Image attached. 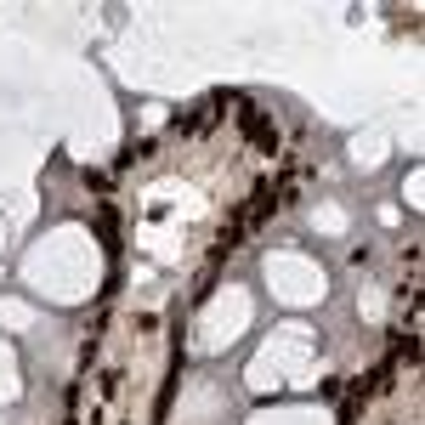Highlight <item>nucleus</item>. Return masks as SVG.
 I'll list each match as a JSON object with an SVG mask.
<instances>
[{"instance_id":"f257e3e1","label":"nucleus","mask_w":425,"mask_h":425,"mask_svg":"<svg viewBox=\"0 0 425 425\" xmlns=\"http://www.w3.org/2000/svg\"><path fill=\"white\" fill-rule=\"evenodd\" d=\"M239 131H244V136L256 142V153H267V159L278 153V131H273V119H267L261 108H250V102H239Z\"/></svg>"},{"instance_id":"f03ea898","label":"nucleus","mask_w":425,"mask_h":425,"mask_svg":"<svg viewBox=\"0 0 425 425\" xmlns=\"http://www.w3.org/2000/svg\"><path fill=\"white\" fill-rule=\"evenodd\" d=\"M97 239H102V250H108V256H119V210H114V204H102V210H97Z\"/></svg>"},{"instance_id":"7ed1b4c3","label":"nucleus","mask_w":425,"mask_h":425,"mask_svg":"<svg viewBox=\"0 0 425 425\" xmlns=\"http://www.w3.org/2000/svg\"><path fill=\"white\" fill-rule=\"evenodd\" d=\"M391 357L397 363H419V335L414 329H391Z\"/></svg>"},{"instance_id":"20e7f679","label":"nucleus","mask_w":425,"mask_h":425,"mask_svg":"<svg viewBox=\"0 0 425 425\" xmlns=\"http://www.w3.org/2000/svg\"><path fill=\"white\" fill-rule=\"evenodd\" d=\"M119 385H125V369H108L102 374V397H119Z\"/></svg>"},{"instance_id":"39448f33","label":"nucleus","mask_w":425,"mask_h":425,"mask_svg":"<svg viewBox=\"0 0 425 425\" xmlns=\"http://www.w3.org/2000/svg\"><path fill=\"white\" fill-rule=\"evenodd\" d=\"M357 408H363V397L352 391V397H346V408H340V425H357Z\"/></svg>"},{"instance_id":"423d86ee","label":"nucleus","mask_w":425,"mask_h":425,"mask_svg":"<svg viewBox=\"0 0 425 425\" xmlns=\"http://www.w3.org/2000/svg\"><path fill=\"white\" fill-rule=\"evenodd\" d=\"M63 425H80V419H63Z\"/></svg>"}]
</instances>
